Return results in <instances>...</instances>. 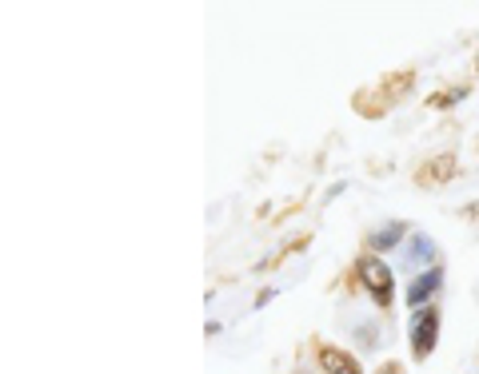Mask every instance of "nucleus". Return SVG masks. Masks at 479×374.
Wrapping results in <instances>:
<instances>
[{"label": "nucleus", "instance_id": "1", "mask_svg": "<svg viewBox=\"0 0 479 374\" xmlns=\"http://www.w3.org/2000/svg\"><path fill=\"white\" fill-rule=\"evenodd\" d=\"M435 331H440V315H435V311H420L416 323H411V350H416V358H428L431 355Z\"/></svg>", "mask_w": 479, "mask_h": 374}, {"label": "nucleus", "instance_id": "2", "mask_svg": "<svg viewBox=\"0 0 479 374\" xmlns=\"http://www.w3.org/2000/svg\"><path fill=\"white\" fill-rule=\"evenodd\" d=\"M359 271H364V283L372 287V295L379 303H391V271L384 267L379 259H364L359 263Z\"/></svg>", "mask_w": 479, "mask_h": 374}, {"label": "nucleus", "instance_id": "3", "mask_svg": "<svg viewBox=\"0 0 479 374\" xmlns=\"http://www.w3.org/2000/svg\"><path fill=\"white\" fill-rule=\"evenodd\" d=\"M435 287H440V271H428V275H420V279L408 287V303H411V306H420V303L428 299V295H431Z\"/></svg>", "mask_w": 479, "mask_h": 374}, {"label": "nucleus", "instance_id": "4", "mask_svg": "<svg viewBox=\"0 0 479 374\" xmlns=\"http://www.w3.org/2000/svg\"><path fill=\"white\" fill-rule=\"evenodd\" d=\"M324 370L328 374H359V367L344 355V350H324Z\"/></svg>", "mask_w": 479, "mask_h": 374}, {"label": "nucleus", "instance_id": "5", "mask_svg": "<svg viewBox=\"0 0 479 374\" xmlns=\"http://www.w3.org/2000/svg\"><path fill=\"white\" fill-rule=\"evenodd\" d=\"M396 235H404V227H388V231H379L372 244H376V247H391V244H396Z\"/></svg>", "mask_w": 479, "mask_h": 374}, {"label": "nucleus", "instance_id": "6", "mask_svg": "<svg viewBox=\"0 0 479 374\" xmlns=\"http://www.w3.org/2000/svg\"><path fill=\"white\" fill-rule=\"evenodd\" d=\"M411 259H416V263L431 259V244H428V239H416V247H411Z\"/></svg>", "mask_w": 479, "mask_h": 374}]
</instances>
